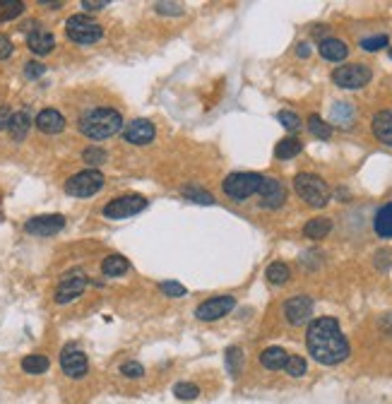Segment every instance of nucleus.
Listing matches in <instances>:
<instances>
[{"mask_svg": "<svg viewBox=\"0 0 392 404\" xmlns=\"http://www.w3.org/2000/svg\"><path fill=\"white\" fill-rule=\"evenodd\" d=\"M308 354L323 366H337L349 358V342L339 330L337 318H316L306 332Z\"/></svg>", "mask_w": 392, "mask_h": 404, "instance_id": "obj_1", "label": "nucleus"}, {"mask_svg": "<svg viewBox=\"0 0 392 404\" xmlns=\"http://www.w3.org/2000/svg\"><path fill=\"white\" fill-rule=\"evenodd\" d=\"M75 126L89 140H106L123 130V116L119 109L106 104H92L77 111Z\"/></svg>", "mask_w": 392, "mask_h": 404, "instance_id": "obj_2", "label": "nucleus"}, {"mask_svg": "<svg viewBox=\"0 0 392 404\" xmlns=\"http://www.w3.org/2000/svg\"><path fill=\"white\" fill-rule=\"evenodd\" d=\"M262 181H265V176H260V173L238 171V173H231V176L224 178L222 188L231 200L243 202V200H248V198H253V195L260 193Z\"/></svg>", "mask_w": 392, "mask_h": 404, "instance_id": "obj_3", "label": "nucleus"}, {"mask_svg": "<svg viewBox=\"0 0 392 404\" xmlns=\"http://www.w3.org/2000/svg\"><path fill=\"white\" fill-rule=\"evenodd\" d=\"M65 36L72 43H80V46H89V43H97L104 36V27L97 20H92L89 15H72L65 22Z\"/></svg>", "mask_w": 392, "mask_h": 404, "instance_id": "obj_4", "label": "nucleus"}, {"mask_svg": "<svg viewBox=\"0 0 392 404\" xmlns=\"http://www.w3.org/2000/svg\"><path fill=\"white\" fill-rule=\"evenodd\" d=\"M294 188L299 198L308 202L311 207H325L330 202V188L316 173H299L294 178Z\"/></svg>", "mask_w": 392, "mask_h": 404, "instance_id": "obj_5", "label": "nucleus"}, {"mask_svg": "<svg viewBox=\"0 0 392 404\" xmlns=\"http://www.w3.org/2000/svg\"><path fill=\"white\" fill-rule=\"evenodd\" d=\"M106 178L102 171L97 168H85V171L75 173L65 181V193L72 195V198H92L99 190L104 188Z\"/></svg>", "mask_w": 392, "mask_h": 404, "instance_id": "obj_6", "label": "nucleus"}, {"mask_svg": "<svg viewBox=\"0 0 392 404\" xmlns=\"http://www.w3.org/2000/svg\"><path fill=\"white\" fill-rule=\"evenodd\" d=\"M373 72L368 65L363 63H351V65H342L332 72V82L342 89H361L371 82Z\"/></svg>", "mask_w": 392, "mask_h": 404, "instance_id": "obj_7", "label": "nucleus"}, {"mask_svg": "<svg viewBox=\"0 0 392 404\" xmlns=\"http://www.w3.org/2000/svg\"><path fill=\"white\" fill-rule=\"evenodd\" d=\"M60 370L65 378L70 380H82L89 373V358L87 354L77 344H68L60 351Z\"/></svg>", "mask_w": 392, "mask_h": 404, "instance_id": "obj_8", "label": "nucleus"}, {"mask_svg": "<svg viewBox=\"0 0 392 404\" xmlns=\"http://www.w3.org/2000/svg\"><path fill=\"white\" fill-rule=\"evenodd\" d=\"M85 289H87V274L82 272V269H70L68 274H63V279H60L53 299L58 306H65V303L75 301Z\"/></svg>", "mask_w": 392, "mask_h": 404, "instance_id": "obj_9", "label": "nucleus"}, {"mask_svg": "<svg viewBox=\"0 0 392 404\" xmlns=\"http://www.w3.org/2000/svg\"><path fill=\"white\" fill-rule=\"evenodd\" d=\"M147 207V198L137 193H130V195H121V198L111 200L109 205L104 207V217L106 219H126V217H133L137 212H142Z\"/></svg>", "mask_w": 392, "mask_h": 404, "instance_id": "obj_10", "label": "nucleus"}, {"mask_svg": "<svg viewBox=\"0 0 392 404\" xmlns=\"http://www.w3.org/2000/svg\"><path fill=\"white\" fill-rule=\"evenodd\" d=\"M234 306H236L234 296H215V299H207L205 303H200L198 311H195V318L203 320V323H212V320H219L227 316Z\"/></svg>", "mask_w": 392, "mask_h": 404, "instance_id": "obj_11", "label": "nucleus"}, {"mask_svg": "<svg viewBox=\"0 0 392 404\" xmlns=\"http://www.w3.org/2000/svg\"><path fill=\"white\" fill-rule=\"evenodd\" d=\"M65 229V217L63 215H39L27 219L25 231L32 236H53Z\"/></svg>", "mask_w": 392, "mask_h": 404, "instance_id": "obj_12", "label": "nucleus"}, {"mask_svg": "<svg viewBox=\"0 0 392 404\" xmlns=\"http://www.w3.org/2000/svg\"><path fill=\"white\" fill-rule=\"evenodd\" d=\"M36 130L41 135H58L65 130V126H68V121H65V116L60 114L58 109H53V106H46V109H41L36 114V121H34Z\"/></svg>", "mask_w": 392, "mask_h": 404, "instance_id": "obj_13", "label": "nucleus"}, {"mask_svg": "<svg viewBox=\"0 0 392 404\" xmlns=\"http://www.w3.org/2000/svg\"><path fill=\"white\" fill-rule=\"evenodd\" d=\"M257 195H260L262 200V207H267V210H277V207H282L284 202H287V188H284V183H279L277 178L265 176Z\"/></svg>", "mask_w": 392, "mask_h": 404, "instance_id": "obj_14", "label": "nucleus"}, {"mask_svg": "<svg viewBox=\"0 0 392 404\" xmlns=\"http://www.w3.org/2000/svg\"><path fill=\"white\" fill-rule=\"evenodd\" d=\"M311 313H313V299H308V296H294V299L284 303V316H287L289 325L308 323Z\"/></svg>", "mask_w": 392, "mask_h": 404, "instance_id": "obj_15", "label": "nucleus"}, {"mask_svg": "<svg viewBox=\"0 0 392 404\" xmlns=\"http://www.w3.org/2000/svg\"><path fill=\"white\" fill-rule=\"evenodd\" d=\"M154 137V126L149 121H133V123H128L126 128H123V140L126 142H130V144H147L149 140Z\"/></svg>", "mask_w": 392, "mask_h": 404, "instance_id": "obj_16", "label": "nucleus"}, {"mask_svg": "<svg viewBox=\"0 0 392 404\" xmlns=\"http://www.w3.org/2000/svg\"><path fill=\"white\" fill-rule=\"evenodd\" d=\"M27 48L32 50L34 55H48V53H53V48H55V39H53V34L51 32H46V29H34V32H29L27 34Z\"/></svg>", "mask_w": 392, "mask_h": 404, "instance_id": "obj_17", "label": "nucleus"}, {"mask_svg": "<svg viewBox=\"0 0 392 404\" xmlns=\"http://www.w3.org/2000/svg\"><path fill=\"white\" fill-rule=\"evenodd\" d=\"M32 128V114L29 109H20L13 114V121H10L8 126V135L13 142H22V140L27 137V133H29Z\"/></svg>", "mask_w": 392, "mask_h": 404, "instance_id": "obj_18", "label": "nucleus"}, {"mask_svg": "<svg viewBox=\"0 0 392 404\" xmlns=\"http://www.w3.org/2000/svg\"><path fill=\"white\" fill-rule=\"evenodd\" d=\"M373 135L380 140L383 144L392 147V111H378L373 116Z\"/></svg>", "mask_w": 392, "mask_h": 404, "instance_id": "obj_19", "label": "nucleus"}, {"mask_svg": "<svg viewBox=\"0 0 392 404\" xmlns=\"http://www.w3.org/2000/svg\"><path fill=\"white\" fill-rule=\"evenodd\" d=\"M320 55L330 63H339L349 55V46L339 39H323L320 41Z\"/></svg>", "mask_w": 392, "mask_h": 404, "instance_id": "obj_20", "label": "nucleus"}, {"mask_svg": "<svg viewBox=\"0 0 392 404\" xmlns=\"http://www.w3.org/2000/svg\"><path fill=\"white\" fill-rule=\"evenodd\" d=\"M373 229L380 238H392V202L383 205L378 212H375L373 219Z\"/></svg>", "mask_w": 392, "mask_h": 404, "instance_id": "obj_21", "label": "nucleus"}, {"mask_svg": "<svg viewBox=\"0 0 392 404\" xmlns=\"http://www.w3.org/2000/svg\"><path fill=\"white\" fill-rule=\"evenodd\" d=\"M289 354L282 349V346H267L265 351L260 354V363L265 366L267 370H279L284 368V363H287Z\"/></svg>", "mask_w": 392, "mask_h": 404, "instance_id": "obj_22", "label": "nucleus"}, {"mask_svg": "<svg viewBox=\"0 0 392 404\" xmlns=\"http://www.w3.org/2000/svg\"><path fill=\"white\" fill-rule=\"evenodd\" d=\"M48 366H51V361H48L46 354H29V356L22 358V370L29 375H41L46 373Z\"/></svg>", "mask_w": 392, "mask_h": 404, "instance_id": "obj_23", "label": "nucleus"}, {"mask_svg": "<svg viewBox=\"0 0 392 404\" xmlns=\"http://www.w3.org/2000/svg\"><path fill=\"white\" fill-rule=\"evenodd\" d=\"M330 231H332V222H330L327 217H316L304 227V234L308 236V238H316V241L325 238Z\"/></svg>", "mask_w": 392, "mask_h": 404, "instance_id": "obj_24", "label": "nucleus"}, {"mask_svg": "<svg viewBox=\"0 0 392 404\" xmlns=\"http://www.w3.org/2000/svg\"><path fill=\"white\" fill-rule=\"evenodd\" d=\"M224 361H227V370L231 378H238V373L243 370V349L241 346H229L227 354H224Z\"/></svg>", "mask_w": 392, "mask_h": 404, "instance_id": "obj_25", "label": "nucleus"}, {"mask_svg": "<svg viewBox=\"0 0 392 404\" xmlns=\"http://www.w3.org/2000/svg\"><path fill=\"white\" fill-rule=\"evenodd\" d=\"M301 149H304L301 140L284 137V140H279L277 149H274V156H277V159H294L296 154H301Z\"/></svg>", "mask_w": 392, "mask_h": 404, "instance_id": "obj_26", "label": "nucleus"}, {"mask_svg": "<svg viewBox=\"0 0 392 404\" xmlns=\"http://www.w3.org/2000/svg\"><path fill=\"white\" fill-rule=\"evenodd\" d=\"M102 272L106 274V277H121V274L128 272V260L121 255H109L102 262Z\"/></svg>", "mask_w": 392, "mask_h": 404, "instance_id": "obj_27", "label": "nucleus"}, {"mask_svg": "<svg viewBox=\"0 0 392 404\" xmlns=\"http://www.w3.org/2000/svg\"><path fill=\"white\" fill-rule=\"evenodd\" d=\"M354 106L351 104H344V101H339V104L332 106V121L339 123L342 128H349L351 123H354Z\"/></svg>", "mask_w": 392, "mask_h": 404, "instance_id": "obj_28", "label": "nucleus"}, {"mask_svg": "<svg viewBox=\"0 0 392 404\" xmlns=\"http://www.w3.org/2000/svg\"><path fill=\"white\" fill-rule=\"evenodd\" d=\"M27 10L25 3L20 0H0V22H10L15 17H20Z\"/></svg>", "mask_w": 392, "mask_h": 404, "instance_id": "obj_29", "label": "nucleus"}, {"mask_svg": "<svg viewBox=\"0 0 392 404\" xmlns=\"http://www.w3.org/2000/svg\"><path fill=\"white\" fill-rule=\"evenodd\" d=\"M306 358L299 356V354H289L287 363H284V370H287V375H291V378H301V375H306Z\"/></svg>", "mask_w": 392, "mask_h": 404, "instance_id": "obj_30", "label": "nucleus"}, {"mask_svg": "<svg viewBox=\"0 0 392 404\" xmlns=\"http://www.w3.org/2000/svg\"><path fill=\"white\" fill-rule=\"evenodd\" d=\"M308 130L316 135V137H320V140H330V135H332V128H330L318 114L308 116Z\"/></svg>", "mask_w": 392, "mask_h": 404, "instance_id": "obj_31", "label": "nucleus"}, {"mask_svg": "<svg viewBox=\"0 0 392 404\" xmlns=\"http://www.w3.org/2000/svg\"><path fill=\"white\" fill-rule=\"evenodd\" d=\"M267 279H270L272 284H287L289 282V277H291V272H289V267L284 265V262H272L270 267H267Z\"/></svg>", "mask_w": 392, "mask_h": 404, "instance_id": "obj_32", "label": "nucleus"}, {"mask_svg": "<svg viewBox=\"0 0 392 404\" xmlns=\"http://www.w3.org/2000/svg\"><path fill=\"white\" fill-rule=\"evenodd\" d=\"M173 395L178 397V400H195V397L200 395V387L193 385V383H178L176 387H173Z\"/></svg>", "mask_w": 392, "mask_h": 404, "instance_id": "obj_33", "label": "nucleus"}, {"mask_svg": "<svg viewBox=\"0 0 392 404\" xmlns=\"http://www.w3.org/2000/svg\"><path fill=\"white\" fill-rule=\"evenodd\" d=\"M388 43H390V39L385 36V34H378V36H368V39H363L361 41V48L363 50H380V48H388Z\"/></svg>", "mask_w": 392, "mask_h": 404, "instance_id": "obj_34", "label": "nucleus"}, {"mask_svg": "<svg viewBox=\"0 0 392 404\" xmlns=\"http://www.w3.org/2000/svg\"><path fill=\"white\" fill-rule=\"evenodd\" d=\"M277 121L282 123L287 130H299L301 128V118L294 114V111H279L277 114Z\"/></svg>", "mask_w": 392, "mask_h": 404, "instance_id": "obj_35", "label": "nucleus"}, {"mask_svg": "<svg viewBox=\"0 0 392 404\" xmlns=\"http://www.w3.org/2000/svg\"><path fill=\"white\" fill-rule=\"evenodd\" d=\"M183 195H186L188 200L198 202V205H212V202H215V198H212L210 193H205V190H200V188H186Z\"/></svg>", "mask_w": 392, "mask_h": 404, "instance_id": "obj_36", "label": "nucleus"}, {"mask_svg": "<svg viewBox=\"0 0 392 404\" xmlns=\"http://www.w3.org/2000/svg\"><path fill=\"white\" fill-rule=\"evenodd\" d=\"M82 159H85V164H92V166H99L106 161V152L99 149V147H89L82 152Z\"/></svg>", "mask_w": 392, "mask_h": 404, "instance_id": "obj_37", "label": "nucleus"}, {"mask_svg": "<svg viewBox=\"0 0 392 404\" xmlns=\"http://www.w3.org/2000/svg\"><path fill=\"white\" fill-rule=\"evenodd\" d=\"M121 375L137 380V378H142V375H144V368L140 366L137 361H128V363H123V366H121Z\"/></svg>", "mask_w": 392, "mask_h": 404, "instance_id": "obj_38", "label": "nucleus"}, {"mask_svg": "<svg viewBox=\"0 0 392 404\" xmlns=\"http://www.w3.org/2000/svg\"><path fill=\"white\" fill-rule=\"evenodd\" d=\"M43 72H46V65L36 63V60H29V63L25 65V77H27V80H36V77H41Z\"/></svg>", "mask_w": 392, "mask_h": 404, "instance_id": "obj_39", "label": "nucleus"}, {"mask_svg": "<svg viewBox=\"0 0 392 404\" xmlns=\"http://www.w3.org/2000/svg\"><path fill=\"white\" fill-rule=\"evenodd\" d=\"M13 53H15V46H13V41H10L5 34H0V60H8V58H13Z\"/></svg>", "mask_w": 392, "mask_h": 404, "instance_id": "obj_40", "label": "nucleus"}, {"mask_svg": "<svg viewBox=\"0 0 392 404\" xmlns=\"http://www.w3.org/2000/svg\"><path fill=\"white\" fill-rule=\"evenodd\" d=\"M161 291H164L166 296H186V286H181V284H176V282H164L161 284Z\"/></svg>", "mask_w": 392, "mask_h": 404, "instance_id": "obj_41", "label": "nucleus"}, {"mask_svg": "<svg viewBox=\"0 0 392 404\" xmlns=\"http://www.w3.org/2000/svg\"><path fill=\"white\" fill-rule=\"evenodd\" d=\"M13 114H15V111L10 109L8 104H3V106H0V133H3V130H8L10 121H13Z\"/></svg>", "mask_w": 392, "mask_h": 404, "instance_id": "obj_42", "label": "nucleus"}, {"mask_svg": "<svg viewBox=\"0 0 392 404\" xmlns=\"http://www.w3.org/2000/svg\"><path fill=\"white\" fill-rule=\"evenodd\" d=\"M296 55H299V58H308V55H311V43L301 41L299 46H296Z\"/></svg>", "mask_w": 392, "mask_h": 404, "instance_id": "obj_43", "label": "nucleus"}, {"mask_svg": "<svg viewBox=\"0 0 392 404\" xmlns=\"http://www.w3.org/2000/svg\"><path fill=\"white\" fill-rule=\"evenodd\" d=\"M156 8H159V13H171V15H178L181 13V5H156Z\"/></svg>", "mask_w": 392, "mask_h": 404, "instance_id": "obj_44", "label": "nucleus"}, {"mask_svg": "<svg viewBox=\"0 0 392 404\" xmlns=\"http://www.w3.org/2000/svg\"><path fill=\"white\" fill-rule=\"evenodd\" d=\"M82 8H85V10H102V8H106V3H89V0H85V3H82Z\"/></svg>", "mask_w": 392, "mask_h": 404, "instance_id": "obj_45", "label": "nucleus"}, {"mask_svg": "<svg viewBox=\"0 0 392 404\" xmlns=\"http://www.w3.org/2000/svg\"><path fill=\"white\" fill-rule=\"evenodd\" d=\"M383 328H385V332L392 335V313H388V316L383 318Z\"/></svg>", "mask_w": 392, "mask_h": 404, "instance_id": "obj_46", "label": "nucleus"}, {"mask_svg": "<svg viewBox=\"0 0 392 404\" xmlns=\"http://www.w3.org/2000/svg\"><path fill=\"white\" fill-rule=\"evenodd\" d=\"M390 58H392V48H390Z\"/></svg>", "mask_w": 392, "mask_h": 404, "instance_id": "obj_47", "label": "nucleus"}]
</instances>
